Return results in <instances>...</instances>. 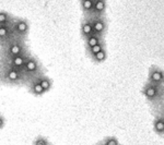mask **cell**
<instances>
[{
    "label": "cell",
    "instance_id": "ac0fdd59",
    "mask_svg": "<svg viewBox=\"0 0 164 145\" xmlns=\"http://www.w3.org/2000/svg\"><path fill=\"white\" fill-rule=\"evenodd\" d=\"M33 145H50V142L43 135H38L36 139L33 141Z\"/></svg>",
    "mask_w": 164,
    "mask_h": 145
},
{
    "label": "cell",
    "instance_id": "8fae6325",
    "mask_svg": "<svg viewBox=\"0 0 164 145\" xmlns=\"http://www.w3.org/2000/svg\"><path fill=\"white\" fill-rule=\"evenodd\" d=\"M37 80H38V82L41 84V86L44 88V91H50V88H52V80L49 79V78L45 76L44 74H42L40 76H37Z\"/></svg>",
    "mask_w": 164,
    "mask_h": 145
},
{
    "label": "cell",
    "instance_id": "7402d4cb",
    "mask_svg": "<svg viewBox=\"0 0 164 145\" xmlns=\"http://www.w3.org/2000/svg\"><path fill=\"white\" fill-rule=\"evenodd\" d=\"M6 125V118L0 113V130H2Z\"/></svg>",
    "mask_w": 164,
    "mask_h": 145
},
{
    "label": "cell",
    "instance_id": "cb8c5ba5",
    "mask_svg": "<svg viewBox=\"0 0 164 145\" xmlns=\"http://www.w3.org/2000/svg\"><path fill=\"white\" fill-rule=\"evenodd\" d=\"M163 109H164V108H163Z\"/></svg>",
    "mask_w": 164,
    "mask_h": 145
},
{
    "label": "cell",
    "instance_id": "ffe728a7",
    "mask_svg": "<svg viewBox=\"0 0 164 145\" xmlns=\"http://www.w3.org/2000/svg\"><path fill=\"white\" fill-rule=\"evenodd\" d=\"M105 59H106V51L104 49L101 50L100 53H98L96 55L93 56V60H94L95 62H103Z\"/></svg>",
    "mask_w": 164,
    "mask_h": 145
},
{
    "label": "cell",
    "instance_id": "30bf717a",
    "mask_svg": "<svg viewBox=\"0 0 164 145\" xmlns=\"http://www.w3.org/2000/svg\"><path fill=\"white\" fill-rule=\"evenodd\" d=\"M13 35L11 33L10 24L8 25H0V41H9L12 39Z\"/></svg>",
    "mask_w": 164,
    "mask_h": 145
},
{
    "label": "cell",
    "instance_id": "44dd1931",
    "mask_svg": "<svg viewBox=\"0 0 164 145\" xmlns=\"http://www.w3.org/2000/svg\"><path fill=\"white\" fill-rule=\"evenodd\" d=\"M103 47H104V46H103V44H101V43L98 44L96 46H94V47H92L90 49V55L93 57L94 55H96L98 53H100L101 50H103Z\"/></svg>",
    "mask_w": 164,
    "mask_h": 145
},
{
    "label": "cell",
    "instance_id": "7a4b0ae2",
    "mask_svg": "<svg viewBox=\"0 0 164 145\" xmlns=\"http://www.w3.org/2000/svg\"><path fill=\"white\" fill-rule=\"evenodd\" d=\"M23 73L24 75L26 76V79L28 81L33 78H37V76H40L42 75V67L40 64V62L37 61V59L35 57H33V56H30L28 57L26 59V61H25V64L23 67Z\"/></svg>",
    "mask_w": 164,
    "mask_h": 145
},
{
    "label": "cell",
    "instance_id": "9a60e30c",
    "mask_svg": "<svg viewBox=\"0 0 164 145\" xmlns=\"http://www.w3.org/2000/svg\"><path fill=\"white\" fill-rule=\"evenodd\" d=\"M93 10L95 13H102L105 10V1L104 0H95Z\"/></svg>",
    "mask_w": 164,
    "mask_h": 145
},
{
    "label": "cell",
    "instance_id": "6da1fadb",
    "mask_svg": "<svg viewBox=\"0 0 164 145\" xmlns=\"http://www.w3.org/2000/svg\"><path fill=\"white\" fill-rule=\"evenodd\" d=\"M144 95L146 96L153 108L156 110L164 108V87L162 85H154L149 83L144 88Z\"/></svg>",
    "mask_w": 164,
    "mask_h": 145
},
{
    "label": "cell",
    "instance_id": "7c38bea8",
    "mask_svg": "<svg viewBox=\"0 0 164 145\" xmlns=\"http://www.w3.org/2000/svg\"><path fill=\"white\" fill-rule=\"evenodd\" d=\"M92 26H93V32L94 34H101L105 29V23L103 22L101 19H94L92 22Z\"/></svg>",
    "mask_w": 164,
    "mask_h": 145
},
{
    "label": "cell",
    "instance_id": "e0dca14e",
    "mask_svg": "<svg viewBox=\"0 0 164 145\" xmlns=\"http://www.w3.org/2000/svg\"><path fill=\"white\" fill-rule=\"evenodd\" d=\"M11 22H12L11 18L8 13L4 12V11H0V25H8Z\"/></svg>",
    "mask_w": 164,
    "mask_h": 145
},
{
    "label": "cell",
    "instance_id": "8992f818",
    "mask_svg": "<svg viewBox=\"0 0 164 145\" xmlns=\"http://www.w3.org/2000/svg\"><path fill=\"white\" fill-rule=\"evenodd\" d=\"M153 130L154 132L164 137V109H159L154 113V119H153Z\"/></svg>",
    "mask_w": 164,
    "mask_h": 145
},
{
    "label": "cell",
    "instance_id": "9c48e42d",
    "mask_svg": "<svg viewBox=\"0 0 164 145\" xmlns=\"http://www.w3.org/2000/svg\"><path fill=\"white\" fill-rule=\"evenodd\" d=\"M150 81H151L150 83L154 85H163L164 73L159 69H153L150 72Z\"/></svg>",
    "mask_w": 164,
    "mask_h": 145
},
{
    "label": "cell",
    "instance_id": "52a82bcc",
    "mask_svg": "<svg viewBox=\"0 0 164 145\" xmlns=\"http://www.w3.org/2000/svg\"><path fill=\"white\" fill-rule=\"evenodd\" d=\"M28 57H29V55H26V53L16 56V57H10V58L7 59L6 64L12 67V68H16L18 70H23V67H24Z\"/></svg>",
    "mask_w": 164,
    "mask_h": 145
},
{
    "label": "cell",
    "instance_id": "4fadbf2b",
    "mask_svg": "<svg viewBox=\"0 0 164 145\" xmlns=\"http://www.w3.org/2000/svg\"><path fill=\"white\" fill-rule=\"evenodd\" d=\"M100 43H101V38L98 34H92L91 36L86 37V46L89 47V49H91L92 47L96 46Z\"/></svg>",
    "mask_w": 164,
    "mask_h": 145
},
{
    "label": "cell",
    "instance_id": "d6986e66",
    "mask_svg": "<svg viewBox=\"0 0 164 145\" xmlns=\"http://www.w3.org/2000/svg\"><path fill=\"white\" fill-rule=\"evenodd\" d=\"M81 4L84 11H91L94 6V0H82Z\"/></svg>",
    "mask_w": 164,
    "mask_h": 145
},
{
    "label": "cell",
    "instance_id": "ba28073f",
    "mask_svg": "<svg viewBox=\"0 0 164 145\" xmlns=\"http://www.w3.org/2000/svg\"><path fill=\"white\" fill-rule=\"evenodd\" d=\"M29 82V88H30V92L32 93L33 95L35 96H42L45 91H44V88L41 86V84L38 82V80L37 78H33V79L29 80L28 81Z\"/></svg>",
    "mask_w": 164,
    "mask_h": 145
},
{
    "label": "cell",
    "instance_id": "2e32d148",
    "mask_svg": "<svg viewBox=\"0 0 164 145\" xmlns=\"http://www.w3.org/2000/svg\"><path fill=\"white\" fill-rule=\"evenodd\" d=\"M101 142H102L103 145H120L118 139L116 137H112V135L104 137Z\"/></svg>",
    "mask_w": 164,
    "mask_h": 145
},
{
    "label": "cell",
    "instance_id": "277c9868",
    "mask_svg": "<svg viewBox=\"0 0 164 145\" xmlns=\"http://www.w3.org/2000/svg\"><path fill=\"white\" fill-rule=\"evenodd\" d=\"M4 78L7 82L13 83V84L24 82L26 79V76L24 75L22 70H18L16 68H12V67L7 66V64H6V68L4 70ZM26 81H28V79H26Z\"/></svg>",
    "mask_w": 164,
    "mask_h": 145
},
{
    "label": "cell",
    "instance_id": "5b68a950",
    "mask_svg": "<svg viewBox=\"0 0 164 145\" xmlns=\"http://www.w3.org/2000/svg\"><path fill=\"white\" fill-rule=\"evenodd\" d=\"M11 33L14 38H21L28 34L29 31V24L24 20H14L10 23Z\"/></svg>",
    "mask_w": 164,
    "mask_h": 145
},
{
    "label": "cell",
    "instance_id": "5bb4252c",
    "mask_svg": "<svg viewBox=\"0 0 164 145\" xmlns=\"http://www.w3.org/2000/svg\"><path fill=\"white\" fill-rule=\"evenodd\" d=\"M81 32H82V35L86 36V37H89L92 34H94V32H93V26H92V22H86V23H83L81 27Z\"/></svg>",
    "mask_w": 164,
    "mask_h": 145
},
{
    "label": "cell",
    "instance_id": "603a6c76",
    "mask_svg": "<svg viewBox=\"0 0 164 145\" xmlns=\"http://www.w3.org/2000/svg\"><path fill=\"white\" fill-rule=\"evenodd\" d=\"M95 145H103V144H102V142L100 141V142H98V143H96V144H95Z\"/></svg>",
    "mask_w": 164,
    "mask_h": 145
},
{
    "label": "cell",
    "instance_id": "3957f363",
    "mask_svg": "<svg viewBox=\"0 0 164 145\" xmlns=\"http://www.w3.org/2000/svg\"><path fill=\"white\" fill-rule=\"evenodd\" d=\"M24 53L25 46L20 38H12L9 41H7V46H6V56H7V58L16 57V56L22 55Z\"/></svg>",
    "mask_w": 164,
    "mask_h": 145
}]
</instances>
